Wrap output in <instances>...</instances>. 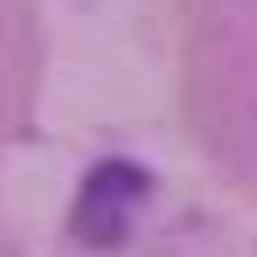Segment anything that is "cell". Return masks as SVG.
I'll use <instances>...</instances> for the list:
<instances>
[{"label": "cell", "mask_w": 257, "mask_h": 257, "mask_svg": "<svg viewBox=\"0 0 257 257\" xmlns=\"http://www.w3.org/2000/svg\"><path fill=\"white\" fill-rule=\"evenodd\" d=\"M139 202H146V167L97 160V167L84 174V195H77V236H84L90 250H118Z\"/></svg>", "instance_id": "1"}]
</instances>
